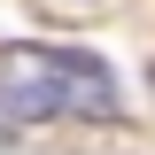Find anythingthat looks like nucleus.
<instances>
[{"instance_id":"nucleus-1","label":"nucleus","mask_w":155,"mask_h":155,"mask_svg":"<svg viewBox=\"0 0 155 155\" xmlns=\"http://www.w3.org/2000/svg\"><path fill=\"white\" fill-rule=\"evenodd\" d=\"M78 109L70 47H0V116L16 124H47V116Z\"/></svg>"}]
</instances>
